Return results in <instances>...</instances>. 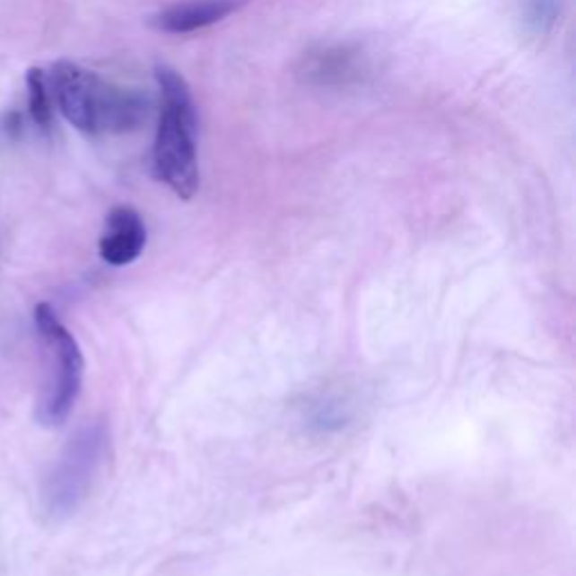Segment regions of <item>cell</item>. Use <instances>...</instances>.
Segmentation results:
<instances>
[{
  "mask_svg": "<svg viewBox=\"0 0 576 576\" xmlns=\"http://www.w3.org/2000/svg\"><path fill=\"white\" fill-rule=\"evenodd\" d=\"M34 325L48 356V380L43 385L37 416L43 425H61L74 410L83 385V353L77 338L59 320L50 304L41 302L34 309Z\"/></svg>",
  "mask_w": 576,
  "mask_h": 576,
  "instance_id": "obj_2",
  "label": "cell"
},
{
  "mask_svg": "<svg viewBox=\"0 0 576 576\" xmlns=\"http://www.w3.org/2000/svg\"><path fill=\"white\" fill-rule=\"evenodd\" d=\"M367 59L349 43H322L300 61L298 74L309 86H349L365 74Z\"/></svg>",
  "mask_w": 576,
  "mask_h": 576,
  "instance_id": "obj_5",
  "label": "cell"
},
{
  "mask_svg": "<svg viewBox=\"0 0 576 576\" xmlns=\"http://www.w3.org/2000/svg\"><path fill=\"white\" fill-rule=\"evenodd\" d=\"M563 0H522V28L531 37H545L561 19Z\"/></svg>",
  "mask_w": 576,
  "mask_h": 576,
  "instance_id": "obj_9",
  "label": "cell"
},
{
  "mask_svg": "<svg viewBox=\"0 0 576 576\" xmlns=\"http://www.w3.org/2000/svg\"><path fill=\"white\" fill-rule=\"evenodd\" d=\"M52 92L64 118L83 133L127 131L147 118V100L113 88L73 61H57Z\"/></svg>",
  "mask_w": 576,
  "mask_h": 576,
  "instance_id": "obj_1",
  "label": "cell"
},
{
  "mask_svg": "<svg viewBox=\"0 0 576 576\" xmlns=\"http://www.w3.org/2000/svg\"><path fill=\"white\" fill-rule=\"evenodd\" d=\"M153 170L156 176L183 201L198 192L196 127L188 124L171 110L162 109L153 144Z\"/></svg>",
  "mask_w": 576,
  "mask_h": 576,
  "instance_id": "obj_4",
  "label": "cell"
},
{
  "mask_svg": "<svg viewBox=\"0 0 576 576\" xmlns=\"http://www.w3.org/2000/svg\"><path fill=\"white\" fill-rule=\"evenodd\" d=\"M28 92H30V115L41 128H48L52 124V100L48 91V77L41 68L28 70Z\"/></svg>",
  "mask_w": 576,
  "mask_h": 576,
  "instance_id": "obj_10",
  "label": "cell"
},
{
  "mask_svg": "<svg viewBox=\"0 0 576 576\" xmlns=\"http://www.w3.org/2000/svg\"><path fill=\"white\" fill-rule=\"evenodd\" d=\"M109 450V432L101 423H88L70 437L59 459L43 482V509L50 518L73 516L91 493Z\"/></svg>",
  "mask_w": 576,
  "mask_h": 576,
  "instance_id": "obj_3",
  "label": "cell"
},
{
  "mask_svg": "<svg viewBox=\"0 0 576 576\" xmlns=\"http://www.w3.org/2000/svg\"><path fill=\"white\" fill-rule=\"evenodd\" d=\"M147 228L133 207L119 205L106 216V228L100 239V257L109 266H128L144 252Z\"/></svg>",
  "mask_w": 576,
  "mask_h": 576,
  "instance_id": "obj_6",
  "label": "cell"
},
{
  "mask_svg": "<svg viewBox=\"0 0 576 576\" xmlns=\"http://www.w3.org/2000/svg\"><path fill=\"white\" fill-rule=\"evenodd\" d=\"M248 3L250 0H185L153 16V25L170 34H189L221 23L230 14L243 10Z\"/></svg>",
  "mask_w": 576,
  "mask_h": 576,
  "instance_id": "obj_7",
  "label": "cell"
},
{
  "mask_svg": "<svg viewBox=\"0 0 576 576\" xmlns=\"http://www.w3.org/2000/svg\"><path fill=\"white\" fill-rule=\"evenodd\" d=\"M156 79L162 91V97H165V106H162V109L171 110V113L183 118L188 124L198 127L196 109H194V100L192 92H189L188 82H185L174 68H170V65H158Z\"/></svg>",
  "mask_w": 576,
  "mask_h": 576,
  "instance_id": "obj_8",
  "label": "cell"
}]
</instances>
